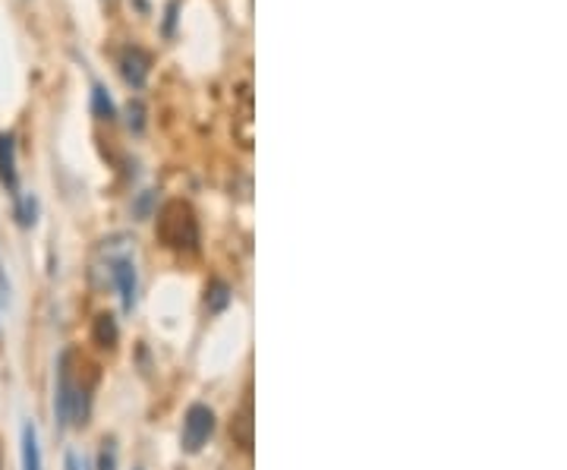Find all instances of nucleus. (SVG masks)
I'll return each mask as SVG.
<instances>
[{
    "label": "nucleus",
    "mask_w": 567,
    "mask_h": 470,
    "mask_svg": "<svg viewBox=\"0 0 567 470\" xmlns=\"http://www.w3.org/2000/svg\"><path fill=\"white\" fill-rule=\"evenodd\" d=\"M92 111H95L99 121H114V117H117V108H114V102H111V95H107L104 85H95V89H92Z\"/></svg>",
    "instance_id": "nucleus-10"
},
{
    "label": "nucleus",
    "mask_w": 567,
    "mask_h": 470,
    "mask_svg": "<svg viewBox=\"0 0 567 470\" xmlns=\"http://www.w3.org/2000/svg\"><path fill=\"white\" fill-rule=\"evenodd\" d=\"M54 413L58 423L70 427V423H82L85 408H82V389L76 386V372H73V354L63 350L58 360V386H54Z\"/></svg>",
    "instance_id": "nucleus-2"
},
{
    "label": "nucleus",
    "mask_w": 567,
    "mask_h": 470,
    "mask_svg": "<svg viewBox=\"0 0 567 470\" xmlns=\"http://www.w3.org/2000/svg\"><path fill=\"white\" fill-rule=\"evenodd\" d=\"M20 451H22V470H41V446H39V430L35 423H22V439H20Z\"/></svg>",
    "instance_id": "nucleus-7"
},
{
    "label": "nucleus",
    "mask_w": 567,
    "mask_h": 470,
    "mask_svg": "<svg viewBox=\"0 0 567 470\" xmlns=\"http://www.w3.org/2000/svg\"><path fill=\"white\" fill-rule=\"evenodd\" d=\"M17 222L22 227H32L39 222V200L32 193H17Z\"/></svg>",
    "instance_id": "nucleus-9"
},
{
    "label": "nucleus",
    "mask_w": 567,
    "mask_h": 470,
    "mask_svg": "<svg viewBox=\"0 0 567 470\" xmlns=\"http://www.w3.org/2000/svg\"><path fill=\"white\" fill-rule=\"evenodd\" d=\"M158 234L164 237V244L167 246H193L199 244V225H196V215H193V208L186 203H167L162 208V218H158Z\"/></svg>",
    "instance_id": "nucleus-3"
},
{
    "label": "nucleus",
    "mask_w": 567,
    "mask_h": 470,
    "mask_svg": "<svg viewBox=\"0 0 567 470\" xmlns=\"http://www.w3.org/2000/svg\"><path fill=\"white\" fill-rule=\"evenodd\" d=\"M99 470H117V442L104 439L102 451H99Z\"/></svg>",
    "instance_id": "nucleus-11"
},
{
    "label": "nucleus",
    "mask_w": 567,
    "mask_h": 470,
    "mask_svg": "<svg viewBox=\"0 0 567 470\" xmlns=\"http://www.w3.org/2000/svg\"><path fill=\"white\" fill-rule=\"evenodd\" d=\"M174 20H177V0H171V3H167V22H164V35H171V32H174Z\"/></svg>",
    "instance_id": "nucleus-15"
},
{
    "label": "nucleus",
    "mask_w": 567,
    "mask_h": 470,
    "mask_svg": "<svg viewBox=\"0 0 567 470\" xmlns=\"http://www.w3.org/2000/svg\"><path fill=\"white\" fill-rule=\"evenodd\" d=\"M0 181L7 190L20 193V171H17V143L13 136H0Z\"/></svg>",
    "instance_id": "nucleus-6"
},
{
    "label": "nucleus",
    "mask_w": 567,
    "mask_h": 470,
    "mask_svg": "<svg viewBox=\"0 0 567 470\" xmlns=\"http://www.w3.org/2000/svg\"><path fill=\"white\" fill-rule=\"evenodd\" d=\"M102 256L107 268H111V282L121 294V304L126 313H133L136 297H140V275H136V263H133V241L126 234H117L102 244Z\"/></svg>",
    "instance_id": "nucleus-1"
},
{
    "label": "nucleus",
    "mask_w": 567,
    "mask_h": 470,
    "mask_svg": "<svg viewBox=\"0 0 567 470\" xmlns=\"http://www.w3.org/2000/svg\"><path fill=\"white\" fill-rule=\"evenodd\" d=\"M148 70H152V58L136 48V44H130V48H123L121 51V76L126 80V85H133V89H142L145 80H148Z\"/></svg>",
    "instance_id": "nucleus-5"
},
{
    "label": "nucleus",
    "mask_w": 567,
    "mask_h": 470,
    "mask_svg": "<svg viewBox=\"0 0 567 470\" xmlns=\"http://www.w3.org/2000/svg\"><path fill=\"white\" fill-rule=\"evenodd\" d=\"M117 338H121V328L114 323V316H111V313H102V316L95 319V341H99L102 348H114Z\"/></svg>",
    "instance_id": "nucleus-8"
},
{
    "label": "nucleus",
    "mask_w": 567,
    "mask_h": 470,
    "mask_svg": "<svg viewBox=\"0 0 567 470\" xmlns=\"http://www.w3.org/2000/svg\"><path fill=\"white\" fill-rule=\"evenodd\" d=\"M0 304H3V307L10 304V278H7V272H3V263H0Z\"/></svg>",
    "instance_id": "nucleus-14"
},
{
    "label": "nucleus",
    "mask_w": 567,
    "mask_h": 470,
    "mask_svg": "<svg viewBox=\"0 0 567 470\" xmlns=\"http://www.w3.org/2000/svg\"><path fill=\"white\" fill-rule=\"evenodd\" d=\"M126 123H130V130L142 133V126H145V108H142V102L126 104Z\"/></svg>",
    "instance_id": "nucleus-12"
},
{
    "label": "nucleus",
    "mask_w": 567,
    "mask_h": 470,
    "mask_svg": "<svg viewBox=\"0 0 567 470\" xmlns=\"http://www.w3.org/2000/svg\"><path fill=\"white\" fill-rule=\"evenodd\" d=\"M208 294H212V304H208V307L215 309V313L227 307V300H230V287L224 285V282H215Z\"/></svg>",
    "instance_id": "nucleus-13"
},
{
    "label": "nucleus",
    "mask_w": 567,
    "mask_h": 470,
    "mask_svg": "<svg viewBox=\"0 0 567 470\" xmlns=\"http://www.w3.org/2000/svg\"><path fill=\"white\" fill-rule=\"evenodd\" d=\"M212 432H215V410L208 408V405H193V408L186 410V417H183V451L186 454H199L205 449V442L212 439Z\"/></svg>",
    "instance_id": "nucleus-4"
}]
</instances>
